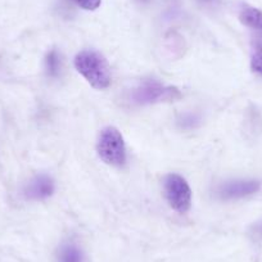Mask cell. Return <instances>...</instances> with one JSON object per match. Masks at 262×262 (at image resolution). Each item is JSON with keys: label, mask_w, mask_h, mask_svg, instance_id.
<instances>
[{"label": "cell", "mask_w": 262, "mask_h": 262, "mask_svg": "<svg viewBox=\"0 0 262 262\" xmlns=\"http://www.w3.org/2000/svg\"><path fill=\"white\" fill-rule=\"evenodd\" d=\"M75 67L94 89L103 90L111 85V69L100 53L82 50L75 57Z\"/></svg>", "instance_id": "obj_1"}, {"label": "cell", "mask_w": 262, "mask_h": 262, "mask_svg": "<svg viewBox=\"0 0 262 262\" xmlns=\"http://www.w3.org/2000/svg\"><path fill=\"white\" fill-rule=\"evenodd\" d=\"M97 150L103 162L121 167L126 162V145L122 134L113 126L103 128L98 139Z\"/></svg>", "instance_id": "obj_2"}, {"label": "cell", "mask_w": 262, "mask_h": 262, "mask_svg": "<svg viewBox=\"0 0 262 262\" xmlns=\"http://www.w3.org/2000/svg\"><path fill=\"white\" fill-rule=\"evenodd\" d=\"M181 98V93L178 88L167 86L155 80H147L139 86L133 89L130 100L134 104H155L161 102H173Z\"/></svg>", "instance_id": "obj_3"}, {"label": "cell", "mask_w": 262, "mask_h": 262, "mask_svg": "<svg viewBox=\"0 0 262 262\" xmlns=\"http://www.w3.org/2000/svg\"><path fill=\"white\" fill-rule=\"evenodd\" d=\"M165 196L168 205L179 213H186L191 206V189L184 178L178 173H170L166 176Z\"/></svg>", "instance_id": "obj_4"}, {"label": "cell", "mask_w": 262, "mask_h": 262, "mask_svg": "<svg viewBox=\"0 0 262 262\" xmlns=\"http://www.w3.org/2000/svg\"><path fill=\"white\" fill-rule=\"evenodd\" d=\"M261 183L258 180H231L221 184L216 190V194L223 201L241 200L257 193Z\"/></svg>", "instance_id": "obj_5"}, {"label": "cell", "mask_w": 262, "mask_h": 262, "mask_svg": "<svg viewBox=\"0 0 262 262\" xmlns=\"http://www.w3.org/2000/svg\"><path fill=\"white\" fill-rule=\"evenodd\" d=\"M54 181L48 175L35 176L25 188V196L31 201L47 200L54 193Z\"/></svg>", "instance_id": "obj_6"}, {"label": "cell", "mask_w": 262, "mask_h": 262, "mask_svg": "<svg viewBox=\"0 0 262 262\" xmlns=\"http://www.w3.org/2000/svg\"><path fill=\"white\" fill-rule=\"evenodd\" d=\"M58 262H84V252L77 244L64 243L57 252Z\"/></svg>", "instance_id": "obj_7"}, {"label": "cell", "mask_w": 262, "mask_h": 262, "mask_svg": "<svg viewBox=\"0 0 262 262\" xmlns=\"http://www.w3.org/2000/svg\"><path fill=\"white\" fill-rule=\"evenodd\" d=\"M242 24L246 25L247 27L257 30L262 32V11L253 8V7H243L239 14Z\"/></svg>", "instance_id": "obj_8"}, {"label": "cell", "mask_w": 262, "mask_h": 262, "mask_svg": "<svg viewBox=\"0 0 262 262\" xmlns=\"http://www.w3.org/2000/svg\"><path fill=\"white\" fill-rule=\"evenodd\" d=\"M251 67L254 72L262 75V32L257 34L252 41Z\"/></svg>", "instance_id": "obj_9"}, {"label": "cell", "mask_w": 262, "mask_h": 262, "mask_svg": "<svg viewBox=\"0 0 262 262\" xmlns=\"http://www.w3.org/2000/svg\"><path fill=\"white\" fill-rule=\"evenodd\" d=\"M45 70L48 76L58 77L60 72V57L59 53L55 49H52L45 57Z\"/></svg>", "instance_id": "obj_10"}, {"label": "cell", "mask_w": 262, "mask_h": 262, "mask_svg": "<svg viewBox=\"0 0 262 262\" xmlns=\"http://www.w3.org/2000/svg\"><path fill=\"white\" fill-rule=\"evenodd\" d=\"M71 2H74L76 6L85 11H95L97 8H99L100 3H102V0H71Z\"/></svg>", "instance_id": "obj_11"}, {"label": "cell", "mask_w": 262, "mask_h": 262, "mask_svg": "<svg viewBox=\"0 0 262 262\" xmlns=\"http://www.w3.org/2000/svg\"><path fill=\"white\" fill-rule=\"evenodd\" d=\"M253 235L256 236V238L262 239V223L253 226Z\"/></svg>", "instance_id": "obj_12"}, {"label": "cell", "mask_w": 262, "mask_h": 262, "mask_svg": "<svg viewBox=\"0 0 262 262\" xmlns=\"http://www.w3.org/2000/svg\"><path fill=\"white\" fill-rule=\"evenodd\" d=\"M140 2H149V0H140Z\"/></svg>", "instance_id": "obj_13"}, {"label": "cell", "mask_w": 262, "mask_h": 262, "mask_svg": "<svg viewBox=\"0 0 262 262\" xmlns=\"http://www.w3.org/2000/svg\"><path fill=\"white\" fill-rule=\"evenodd\" d=\"M203 2H210V0H203Z\"/></svg>", "instance_id": "obj_14"}]
</instances>
